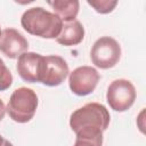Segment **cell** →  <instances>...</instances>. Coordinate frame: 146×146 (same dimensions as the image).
<instances>
[{
  "label": "cell",
  "mask_w": 146,
  "mask_h": 146,
  "mask_svg": "<svg viewBox=\"0 0 146 146\" xmlns=\"http://www.w3.org/2000/svg\"><path fill=\"white\" fill-rule=\"evenodd\" d=\"M136 88L125 79H116L107 88L106 100L115 112L128 111L136 100Z\"/></svg>",
  "instance_id": "cell-5"
},
{
  "label": "cell",
  "mask_w": 146,
  "mask_h": 146,
  "mask_svg": "<svg viewBox=\"0 0 146 146\" xmlns=\"http://www.w3.org/2000/svg\"><path fill=\"white\" fill-rule=\"evenodd\" d=\"M48 5L52 8L54 14H56L63 23L74 21L80 9V2L78 0H55L48 1Z\"/></svg>",
  "instance_id": "cell-11"
},
{
  "label": "cell",
  "mask_w": 146,
  "mask_h": 146,
  "mask_svg": "<svg viewBox=\"0 0 146 146\" xmlns=\"http://www.w3.org/2000/svg\"><path fill=\"white\" fill-rule=\"evenodd\" d=\"M103 140L102 139H92V138H86V137H76L75 143L73 146H102Z\"/></svg>",
  "instance_id": "cell-14"
},
{
  "label": "cell",
  "mask_w": 146,
  "mask_h": 146,
  "mask_svg": "<svg viewBox=\"0 0 146 146\" xmlns=\"http://www.w3.org/2000/svg\"><path fill=\"white\" fill-rule=\"evenodd\" d=\"M13 83V75L3 60L0 58V91L7 90Z\"/></svg>",
  "instance_id": "cell-13"
},
{
  "label": "cell",
  "mask_w": 146,
  "mask_h": 146,
  "mask_svg": "<svg viewBox=\"0 0 146 146\" xmlns=\"http://www.w3.org/2000/svg\"><path fill=\"white\" fill-rule=\"evenodd\" d=\"M100 79L98 71L92 66H79L74 68L68 76V86L73 94L87 96L91 94Z\"/></svg>",
  "instance_id": "cell-6"
},
{
  "label": "cell",
  "mask_w": 146,
  "mask_h": 146,
  "mask_svg": "<svg viewBox=\"0 0 146 146\" xmlns=\"http://www.w3.org/2000/svg\"><path fill=\"white\" fill-rule=\"evenodd\" d=\"M21 24L27 33L43 39H56L63 27L62 19L42 7H33L25 10L22 15Z\"/></svg>",
  "instance_id": "cell-2"
},
{
  "label": "cell",
  "mask_w": 146,
  "mask_h": 146,
  "mask_svg": "<svg viewBox=\"0 0 146 146\" xmlns=\"http://www.w3.org/2000/svg\"><path fill=\"white\" fill-rule=\"evenodd\" d=\"M43 66H44V56L32 51H26L18 57L16 70L18 72V75L24 81L34 83V82H41Z\"/></svg>",
  "instance_id": "cell-7"
},
{
  "label": "cell",
  "mask_w": 146,
  "mask_h": 146,
  "mask_svg": "<svg viewBox=\"0 0 146 146\" xmlns=\"http://www.w3.org/2000/svg\"><path fill=\"white\" fill-rule=\"evenodd\" d=\"M90 57L96 67L102 70L112 68L121 58V47L115 39L111 36H102L94 43Z\"/></svg>",
  "instance_id": "cell-4"
},
{
  "label": "cell",
  "mask_w": 146,
  "mask_h": 146,
  "mask_svg": "<svg viewBox=\"0 0 146 146\" xmlns=\"http://www.w3.org/2000/svg\"><path fill=\"white\" fill-rule=\"evenodd\" d=\"M2 146H14V145H13L10 141H8V140H6V139H5V143H3V145H2Z\"/></svg>",
  "instance_id": "cell-16"
},
{
  "label": "cell",
  "mask_w": 146,
  "mask_h": 146,
  "mask_svg": "<svg viewBox=\"0 0 146 146\" xmlns=\"http://www.w3.org/2000/svg\"><path fill=\"white\" fill-rule=\"evenodd\" d=\"M29 49V42L25 36L16 29H5L0 38V51L8 58H18Z\"/></svg>",
  "instance_id": "cell-9"
},
{
  "label": "cell",
  "mask_w": 146,
  "mask_h": 146,
  "mask_svg": "<svg viewBox=\"0 0 146 146\" xmlns=\"http://www.w3.org/2000/svg\"><path fill=\"white\" fill-rule=\"evenodd\" d=\"M70 74L66 60L57 55L44 56V66L41 83L48 87H56L62 84Z\"/></svg>",
  "instance_id": "cell-8"
},
{
  "label": "cell",
  "mask_w": 146,
  "mask_h": 146,
  "mask_svg": "<svg viewBox=\"0 0 146 146\" xmlns=\"http://www.w3.org/2000/svg\"><path fill=\"white\" fill-rule=\"evenodd\" d=\"M3 143H5V139H3V137L0 135V146H2V145H3Z\"/></svg>",
  "instance_id": "cell-17"
},
{
  "label": "cell",
  "mask_w": 146,
  "mask_h": 146,
  "mask_svg": "<svg viewBox=\"0 0 146 146\" xmlns=\"http://www.w3.org/2000/svg\"><path fill=\"white\" fill-rule=\"evenodd\" d=\"M5 114H6V106H5V103L2 102V99L0 98V121L3 119Z\"/></svg>",
  "instance_id": "cell-15"
},
{
  "label": "cell",
  "mask_w": 146,
  "mask_h": 146,
  "mask_svg": "<svg viewBox=\"0 0 146 146\" xmlns=\"http://www.w3.org/2000/svg\"><path fill=\"white\" fill-rule=\"evenodd\" d=\"M83 38H84V27L78 19H74L72 22L63 23L62 31L59 35L56 38V41L59 44L71 47L81 43Z\"/></svg>",
  "instance_id": "cell-10"
},
{
  "label": "cell",
  "mask_w": 146,
  "mask_h": 146,
  "mask_svg": "<svg viewBox=\"0 0 146 146\" xmlns=\"http://www.w3.org/2000/svg\"><path fill=\"white\" fill-rule=\"evenodd\" d=\"M111 115L107 108L99 103H88L75 110L70 116V127L76 137L102 139L108 128Z\"/></svg>",
  "instance_id": "cell-1"
},
{
  "label": "cell",
  "mask_w": 146,
  "mask_h": 146,
  "mask_svg": "<svg viewBox=\"0 0 146 146\" xmlns=\"http://www.w3.org/2000/svg\"><path fill=\"white\" fill-rule=\"evenodd\" d=\"M87 3L89 6H91L97 13L99 14H108L111 11H113V9L116 7L117 1L113 0H98V1H90L88 0Z\"/></svg>",
  "instance_id": "cell-12"
},
{
  "label": "cell",
  "mask_w": 146,
  "mask_h": 146,
  "mask_svg": "<svg viewBox=\"0 0 146 146\" xmlns=\"http://www.w3.org/2000/svg\"><path fill=\"white\" fill-rule=\"evenodd\" d=\"M36 107L38 96L35 91L27 87H19L10 95L6 112L13 121L17 123H26L33 119Z\"/></svg>",
  "instance_id": "cell-3"
},
{
  "label": "cell",
  "mask_w": 146,
  "mask_h": 146,
  "mask_svg": "<svg viewBox=\"0 0 146 146\" xmlns=\"http://www.w3.org/2000/svg\"><path fill=\"white\" fill-rule=\"evenodd\" d=\"M1 33H2V31H1V27H0V38H1Z\"/></svg>",
  "instance_id": "cell-18"
}]
</instances>
